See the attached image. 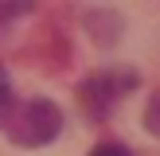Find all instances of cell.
<instances>
[{"label": "cell", "instance_id": "6da1fadb", "mask_svg": "<svg viewBox=\"0 0 160 156\" xmlns=\"http://www.w3.org/2000/svg\"><path fill=\"white\" fill-rule=\"evenodd\" d=\"M0 133L20 148H43L62 133V109L51 98H16L0 113Z\"/></svg>", "mask_w": 160, "mask_h": 156}, {"label": "cell", "instance_id": "7a4b0ae2", "mask_svg": "<svg viewBox=\"0 0 160 156\" xmlns=\"http://www.w3.org/2000/svg\"><path fill=\"white\" fill-rule=\"evenodd\" d=\"M141 86V74L129 66H109V70H98L90 74L82 86H78V101H82L86 117L90 121H106L125 98Z\"/></svg>", "mask_w": 160, "mask_h": 156}, {"label": "cell", "instance_id": "3957f363", "mask_svg": "<svg viewBox=\"0 0 160 156\" xmlns=\"http://www.w3.org/2000/svg\"><path fill=\"white\" fill-rule=\"evenodd\" d=\"M82 27L90 31V39L98 47H113L121 39V16L109 8H86L82 12Z\"/></svg>", "mask_w": 160, "mask_h": 156}, {"label": "cell", "instance_id": "277c9868", "mask_svg": "<svg viewBox=\"0 0 160 156\" xmlns=\"http://www.w3.org/2000/svg\"><path fill=\"white\" fill-rule=\"evenodd\" d=\"M145 129L160 140V90L152 94V101H148V109H145Z\"/></svg>", "mask_w": 160, "mask_h": 156}, {"label": "cell", "instance_id": "5b68a950", "mask_svg": "<svg viewBox=\"0 0 160 156\" xmlns=\"http://www.w3.org/2000/svg\"><path fill=\"white\" fill-rule=\"evenodd\" d=\"M16 101V94H12V78H8V70H4V62H0V113H4L8 105Z\"/></svg>", "mask_w": 160, "mask_h": 156}, {"label": "cell", "instance_id": "8992f818", "mask_svg": "<svg viewBox=\"0 0 160 156\" xmlns=\"http://www.w3.org/2000/svg\"><path fill=\"white\" fill-rule=\"evenodd\" d=\"M90 156H129V148L117 144V140H102V144H94Z\"/></svg>", "mask_w": 160, "mask_h": 156}, {"label": "cell", "instance_id": "52a82bcc", "mask_svg": "<svg viewBox=\"0 0 160 156\" xmlns=\"http://www.w3.org/2000/svg\"><path fill=\"white\" fill-rule=\"evenodd\" d=\"M23 12H31L28 4H0V27H4L8 20H16V16H23Z\"/></svg>", "mask_w": 160, "mask_h": 156}]
</instances>
